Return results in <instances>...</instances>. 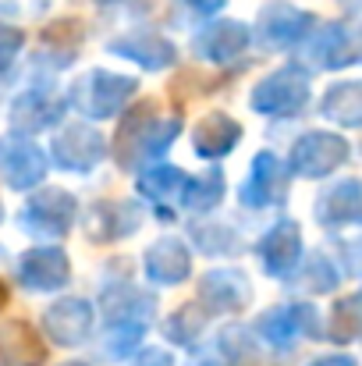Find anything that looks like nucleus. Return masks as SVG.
Returning <instances> with one entry per match:
<instances>
[{"label": "nucleus", "instance_id": "7ed1b4c3", "mask_svg": "<svg viewBox=\"0 0 362 366\" xmlns=\"http://www.w3.org/2000/svg\"><path fill=\"white\" fill-rule=\"evenodd\" d=\"M306 104H309V75L302 68H281L266 75L248 97V107L266 118H291Z\"/></svg>", "mask_w": 362, "mask_h": 366}, {"label": "nucleus", "instance_id": "f3484780", "mask_svg": "<svg viewBox=\"0 0 362 366\" xmlns=\"http://www.w3.org/2000/svg\"><path fill=\"white\" fill-rule=\"evenodd\" d=\"M252 43V29L245 21H210L199 36H196V54L206 57V61H217V64H228L235 61L238 54H245V46Z\"/></svg>", "mask_w": 362, "mask_h": 366}, {"label": "nucleus", "instance_id": "4c0bfd02", "mask_svg": "<svg viewBox=\"0 0 362 366\" xmlns=\"http://www.w3.org/2000/svg\"><path fill=\"white\" fill-rule=\"evenodd\" d=\"M0 217H4V210H0Z\"/></svg>", "mask_w": 362, "mask_h": 366}, {"label": "nucleus", "instance_id": "393cba45", "mask_svg": "<svg viewBox=\"0 0 362 366\" xmlns=\"http://www.w3.org/2000/svg\"><path fill=\"white\" fill-rule=\"evenodd\" d=\"M188 174L181 167H171V164H160V167H149L139 174V192L153 203H171L174 196H181Z\"/></svg>", "mask_w": 362, "mask_h": 366}, {"label": "nucleus", "instance_id": "dca6fc26", "mask_svg": "<svg viewBox=\"0 0 362 366\" xmlns=\"http://www.w3.org/2000/svg\"><path fill=\"white\" fill-rule=\"evenodd\" d=\"M46 153L32 142H7L0 149V174L11 189L25 192V189H36L43 178H46Z\"/></svg>", "mask_w": 362, "mask_h": 366}, {"label": "nucleus", "instance_id": "4468645a", "mask_svg": "<svg viewBox=\"0 0 362 366\" xmlns=\"http://www.w3.org/2000/svg\"><path fill=\"white\" fill-rule=\"evenodd\" d=\"M252 299V288H248V277L235 270V267H221V270H210L203 274L199 281V302L210 310V313H238L248 306Z\"/></svg>", "mask_w": 362, "mask_h": 366}, {"label": "nucleus", "instance_id": "6e6552de", "mask_svg": "<svg viewBox=\"0 0 362 366\" xmlns=\"http://www.w3.org/2000/svg\"><path fill=\"white\" fill-rule=\"evenodd\" d=\"M316 18L295 4H270L259 11V21H256V36L263 46L270 50H288L295 43H302L309 32H313Z\"/></svg>", "mask_w": 362, "mask_h": 366}, {"label": "nucleus", "instance_id": "c85d7f7f", "mask_svg": "<svg viewBox=\"0 0 362 366\" xmlns=\"http://www.w3.org/2000/svg\"><path fill=\"white\" fill-rule=\"evenodd\" d=\"M93 221H104V228H96L93 235H111V239H124L135 232L139 224V214L128 207V203H104L93 210Z\"/></svg>", "mask_w": 362, "mask_h": 366}, {"label": "nucleus", "instance_id": "6ab92c4d", "mask_svg": "<svg viewBox=\"0 0 362 366\" xmlns=\"http://www.w3.org/2000/svg\"><path fill=\"white\" fill-rule=\"evenodd\" d=\"M146 274L156 285H181L192 274V252L174 235H164L146 249Z\"/></svg>", "mask_w": 362, "mask_h": 366}, {"label": "nucleus", "instance_id": "7c9ffc66", "mask_svg": "<svg viewBox=\"0 0 362 366\" xmlns=\"http://www.w3.org/2000/svg\"><path fill=\"white\" fill-rule=\"evenodd\" d=\"M362 335V299H341L334 306V324H331V338L334 342H352Z\"/></svg>", "mask_w": 362, "mask_h": 366}, {"label": "nucleus", "instance_id": "e433bc0d", "mask_svg": "<svg viewBox=\"0 0 362 366\" xmlns=\"http://www.w3.org/2000/svg\"><path fill=\"white\" fill-rule=\"evenodd\" d=\"M61 366H86V363H61Z\"/></svg>", "mask_w": 362, "mask_h": 366}, {"label": "nucleus", "instance_id": "412c9836", "mask_svg": "<svg viewBox=\"0 0 362 366\" xmlns=\"http://www.w3.org/2000/svg\"><path fill=\"white\" fill-rule=\"evenodd\" d=\"M238 139H241V124L231 114L213 111V114L199 118L196 132H192V149L199 157H206V160H217V157H228L238 146Z\"/></svg>", "mask_w": 362, "mask_h": 366}, {"label": "nucleus", "instance_id": "c9c22d12", "mask_svg": "<svg viewBox=\"0 0 362 366\" xmlns=\"http://www.w3.org/2000/svg\"><path fill=\"white\" fill-rule=\"evenodd\" d=\"M4 302H7V288L0 285V306H4Z\"/></svg>", "mask_w": 362, "mask_h": 366}, {"label": "nucleus", "instance_id": "f704fd0d", "mask_svg": "<svg viewBox=\"0 0 362 366\" xmlns=\"http://www.w3.org/2000/svg\"><path fill=\"white\" fill-rule=\"evenodd\" d=\"M309 366H359V363H356L352 356H341V352H338V356H320V360H313Z\"/></svg>", "mask_w": 362, "mask_h": 366}, {"label": "nucleus", "instance_id": "ddd939ff", "mask_svg": "<svg viewBox=\"0 0 362 366\" xmlns=\"http://www.w3.org/2000/svg\"><path fill=\"white\" fill-rule=\"evenodd\" d=\"M43 327H46V335H50L54 345L75 349L93 331V302H86V299H57L43 313Z\"/></svg>", "mask_w": 362, "mask_h": 366}, {"label": "nucleus", "instance_id": "20e7f679", "mask_svg": "<svg viewBox=\"0 0 362 366\" xmlns=\"http://www.w3.org/2000/svg\"><path fill=\"white\" fill-rule=\"evenodd\" d=\"M348 160V142L334 132H306L291 146V174L298 178H327Z\"/></svg>", "mask_w": 362, "mask_h": 366}, {"label": "nucleus", "instance_id": "473e14b6", "mask_svg": "<svg viewBox=\"0 0 362 366\" xmlns=\"http://www.w3.org/2000/svg\"><path fill=\"white\" fill-rule=\"evenodd\" d=\"M171 352H160V349H146L142 356H139V363L135 366H171Z\"/></svg>", "mask_w": 362, "mask_h": 366}, {"label": "nucleus", "instance_id": "f257e3e1", "mask_svg": "<svg viewBox=\"0 0 362 366\" xmlns=\"http://www.w3.org/2000/svg\"><path fill=\"white\" fill-rule=\"evenodd\" d=\"M181 132V122L171 114H160L156 104H139V111H131L118 128L114 139V157L121 167H139L142 160L160 157L174 135Z\"/></svg>", "mask_w": 362, "mask_h": 366}, {"label": "nucleus", "instance_id": "58836bf2", "mask_svg": "<svg viewBox=\"0 0 362 366\" xmlns=\"http://www.w3.org/2000/svg\"><path fill=\"white\" fill-rule=\"evenodd\" d=\"M359 299H362V295H359Z\"/></svg>", "mask_w": 362, "mask_h": 366}, {"label": "nucleus", "instance_id": "72a5a7b5", "mask_svg": "<svg viewBox=\"0 0 362 366\" xmlns=\"http://www.w3.org/2000/svg\"><path fill=\"white\" fill-rule=\"evenodd\" d=\"M228 0H188V7L196 11V14H213V11H221Z\"/></svg>", "mask_w": 362, "mask_h": 366}, {"label": "nucleus", "instance_id": "423d86ee", "mask_svg": "<svg viewBox=\"0 0 362 366\" xmlns=\"http://www.w3.org/2000/svg\"><path fill=\"white\" fill-rule=\"evenodd\" d=\"M79 217V203L64 189H43L21 207V228L29 235H68Z\"/></svg>", "mask_w": 362, "mask_h": 366}, {"label": "nucleus", "instance_id": "39448f33", "mask_svg": "<svg viewBox=\"0 0 362 366\" xmlns=\"http://www.w3.org/2000/svg\"><path fill=\"white\" fill-rule=\"evenodd\" d=\"M50 157L57 167L64 171H93L104 157H107V139L86 122L64 124L54 142H50Z\"/></svg>", "mask_w": 362, "mask_h": 366}, {"label": "nucleus", "instance_id": "aec40b11", "mask_svg": "<svg viewBox=\"0 0 362 366\" xmlns=\"http://www.w3.org/2000/svg\"><path fill=\"white\" fill-rule=\"evenodd\" d=\"M111 54H121V57L142 64L146 71H160V68H171L178 61L174 43L164 39L160 32H128V36H118L111 43Z\"/></svg>", "mask_w": 362, "mask_h": 366}, {"label": "nucleus", "instance_id": "0eeeda50", "mask_svg": "<svg viewBox=\"0 0 362 366\" xmlns=\"http://www.w3.org/2000/svg\"><path fill=\"white\" fill-rule=\"evenodd\" d=\"M256 331H259L270 345H277V349H291L298 338H306V335L316 338V335H320V313H316L309 302L273 306V310H266V313L259 317Z\"/></svg>", "mask_w": 362, "mask_h": 366}, {"label": "nucleus", "instance_id": "2f4dec72", "mask_svg": "<svg viewBox=\"0 0 362 366\" xmlns=\"http://www.w3.org/2000/svg\"><path fill=\"white\" fill-rule=\"evenodd\" d=\"M21 46H25V32H18L11 25H0V75L11 68V61L18 57Z\"/></svg>", "mask_w": 362, "mask_h": 366}, {"label": "nucleus", "instance_id": "a878e982", "mask_svg": "<svg viewBox=\"0 0 362 366\" xmlns=\"http://www.w3.org/2000/svg\"><path fill=\"white\" fill-rule=\"evenodd\" d=\"M181 199H185V207L196 210V214L213 210V207L224 199V174H221V171H206V174L188 178L185 189H181Z\"/></svg>", "mask_w": 362, "mask_h": 366}, {"label": "nucleus", "instance_id": "9d476101", "mask_svg": "<svg viewBox=\"0 0 362 366\" xmlns=\"http://www.w3.org/2000/svg\"><path fill=\"white\" fill-rule=\"evenodd\" d=\"M259 263L270 277H291L302 263V228L295 221H277L256 245Z\"/></svg>", "mask_w": 362, "mask_h": 366}, {"label": "nucleus", "instance_id": "4be33fe9", "mask_svg": "<svg viewBox=\"0 0 362 366\" xmlns=\"http://www.w3.org/2000/svg\"><path fill=\"white\" fill-rule=\"evenodd\" d=\"M46 345L25 320L0 324V363L4 366H43Z\"/></svg>", "mask_w": 362, "mask_h": 366}, {"label": "nucleus", "instance_id": "2eb2a0df", "mask_svg": "<svg viewBox=\"0 0 362 366\" xmlns=\"http://www.w3.org/2000/svg\"><path fill=\"white\" fill-rule=\"evenodd\" d=\"M61 114H64V100L54 89H25L11 104V128L18 135H32V132H43V128L57 124Z\"/></svg>", "mask_w": 362, "mask_h": 366}, {"label": "nucleus", "instance_id": "b1692460", "mask_svg": "<svg viewBox=\"0 0 362 366\" xmlns=\"http://www.w3.org/2000/svg\"><path fill=\"white\" fill-rule=\"evenodd\" d=\"M320 114L345 128H362V82H338L320 100Z\"/></svg>", "mask_w": 362, "mask_h": 366}, {"label": "nucleus", "instance_id": "9b49d317", "mask_svg": "<svg viewBox=\"0 0 362 366\" xmlns=\"http://www.w3.org/2000/svg\"><path fill=\"white\" fill-rule=\"evenodd\" d=\"M18 277L25 288L32 292H57L71 281V259L64 249H54V245H36L21 256L18 263Z\"/></svg>", "mask_w": 362, "mask_h": 366}, {"label": "nucleus", "instance_id": "f03ea898", "mask_svg": "<svg viewBox=\"0 0 362 366\" xmlns=\"http://www.w3.org/2000/svg\"><path fill=\"white\" fill-rule=\"evenodd\" d=\"M135 89H139L135 79L104 71V68H93L82 79H75V86H71V107L82 118H89V122H104V118H114V114L124 111V104L135 97Z\"/></svg>", "mask_w": 362, "mask_h": 366}, {"label": "nucleus", "instance_id": "f8f14e48", "mask_svg": "<svg viewBox=\"0 0 362 366\" xmlns=\"http://www.w3.org/2000/svg\"><path fill=\"white\" fill-rule=\"evenodd\" d=\"M284 189H288V171H284V164H281L270 149L256 153V160H252V167H248V178H245V185H241V203H245L248 210H263V207L281 203V199H284Z\"/></svg>", "mask_w": 362, "mask_h": 366}, {"label": "nucleus", "instance_id": "bb28decb", "mask_svg": "<svg viewBox=\"0 0 362 366\" xmlns=\"http://www.w3.org/2000/svg\"><path fill=\"white\" fill-rule=\"evenodd\" d=\"M142 335H146V327H139V324H111L107 327V338L100 345V356L107 363H118V360L135 356L139 345H142Z\"/></svg>", "mask_w": 362, "mask_h": 366}, {"label": "nucleus", "instance_id": "cd10ccee", "mask_svg": "<svg viewBox=\"0 0 362 366\" xmlns=\"http://www.w3.org/2000/svg\"><path fill=\"white\" fill-rule=\"evenodd\" d=\"M302 267V274H298V285L306 288V292H316V295H323V292H334L338 288V281H341V274H338V267L323 256V252H313L309 259H302L298 263Z\"/></svg>", "mask_w": 362, "mask_h": 366}, {"label": "nucleus", "instance_id": "1a4fd4ad", "mask_svg": "<svg viewBox=\"0 0 362 366\" xmlns=\"http://www.w3.org/2000/svg\"><path fill=\"white\" fill-rule=\"evenodd\" d=\"M306 39H309L306 43V57L316 68H327V71L348 68L352 61H359L362 54V36L352 25H345V21H331L320 32H309Z\"/></svg>", "mask_w": 362, "mask_h": 366}, {"label": "nucleus", "instance_id": "a211bd4d", "mask_svg": "<svg viewBox=\"0 0 362 366\" xmlns=\"http://www.w3.org/2000/svg\"><path fill=\"white\" fill-rule=\"evenodd\" d=\"M316 221L327 228H345L362 221V182L359 178H341L316 199Z\"/></svg>", "mask_w": 362, "mask_h": 366}, {"label": "nucleus", "instance_id": "c756f323", "mask_svg": "<svg viewBox=\"0 0 362 366\" xmlns=\"http://www.w3.org/2000/svg\"><path fill=\"white\" fill-rule=\"evenodd\" d=\"M203 324H206V317L196 310V306H181L167 324H164V335L174 342V345H196V338H199V331H203Z\"/></svg>", "mask_w": 362, "mask_h": 366}, {"label": "nucleus", "instance_id": "5701e85b", "mask_svg": "<svg viewBox=\"0 0 362 366\" xmlns=\"http://www.w3.org/2000/svg\"><path fill=\"white\" fill-rule=\"evenodd\" d=\"M104 310H107V327L111 324H139L146 327V320L156 313V299L149 292H139V288H107L104 292Z\"/></svg>", "mask_w": 362, "mask_h": 366}]
</instances>
